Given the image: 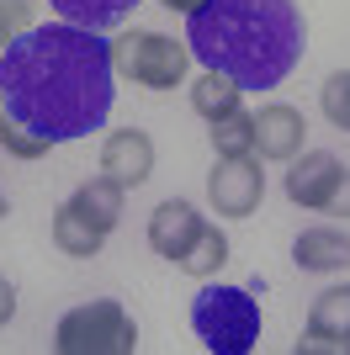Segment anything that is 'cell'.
Returning <instances> with one entry per match:
<instances>
[{
  "mask_svg": "<svg viewBox=\"0 0 350 355\" xmlns=\"http://www.w3.org/2000/svg\"><path fill=\"white\" fill-rule=\"evenodd\" d=\"M53 244H58L64 254H74V260H90V254H101L106 234H101V228H96L80 207H74V202H64V207L53 212Z\"/></svg>",
  "mask_w": 350,
  "mask_h": 355,
  "instance_id": "obj_13",
  "label": "cell"
},
{
  "mask_svg": "<svg viewBox=\"0 0 350 355\" xmlns=\"http://www.w3.org/2000/svg\"><path fill=\"white\" fill-rule=\"evenodd\" d=\"M223 266H228V234L212 228V223H202V234L191 239V250L181 254V270L197 276V282H207V276H218Z\"/></svg>",
  "mask_w": 350,
  "mask_h": 355,
  "instance_id": "obj_17",
  "label": "cell"
},
{
  "mask_svg": "<svg viewBox=\"0 0 350 355\" xmlns=\"http://www.w3.org/2000/svg\"><path fill=\"white\" fill-rule=\"evenodd\" d=\"M160 6H165V11H181V16H191L197 6H202V0H160Z\"/></svg>",
  "mask_w": 350,
  "mask_h": 355,
  "instance_id": "obj_24",
  "label": "cell"
},
{
  "mask_svg": "<svg viewBox=\"0 0 350 355\" xmlns=\"http://www.w3.org/2000/svg\"><path fill=\"white\" fill-rule=\"evenodd\" d=\"M69 27H90V32H106V27H117L122 16L138 6V0H48Z\"/></svg>",
  "mask_w": 350,
  "mask_h": 355,
  "instance_id": "obj_16",
  "label": "cell"
},
{
  "mask_svg": "<svg viewBox=\"0 0 350 355\" xmlns=\"http://www.w3.org/2000/svg\"><path fill=\"white\" fill-rule=\"evenodd\" d=\"M191 329L212 355H249L260 340V302L249 286H207L191 302Z\"/></svg>",
  "mask_w": 350,
  "mask_h": 355,
  "instance_id": "obj_3",
  "label": "cell"
},
{
  "mask_svg": "<svg viewBox=\"0 0 350 355\" xmlns=\"http://www.w3.org/2000/svg\"><path fill=\"white\" fill-rule=\"evenodd\" d=\"M112 43L90 27L48 21L16 32L0 53V112L48 144H74L112 117Z\"/></svg>",
  "mask_w": 350,
  "mask_h": 355,
  "instance_id": "obj_1",
  "label": "cell"
},
{
  "mask_svg": "<svg viewBox=\"0 0 350 355\" xmlns=\"http://www.w3.org/2000/svg\"><path fill=\"white\" fill-rule=\"evenodd\" d=\"M350 334V286H329L313 297L308 308V334L297 340V350H340Z\"/></svg>",
  "mask_w": 350,
  "mask_h": 355,
  "instance_id": "obj_10",
  "label": "cell"
},
{
  "mask_svg": "<svg viewBox=\"0 0 350 355\" xmlns=\"http://www.w3.org/2000/svg\"><path fill=\"white\" fill-rule=\"evenodd\" d=\"M0 218H6V191H0Z\"/></svg>",
  "mask_w": 350,
  "mask_h": 355,
  "instance_id": "obj_25",
  "label": "cell"
},
{
  "mask_svg": "<svg viewBox=\"0 0 350 355\" xmlns=\"http://www.w3.org/2000/svg\"><path fill=\"white\" fill-rule=\"evenodd\" d=\"M207 138H212V154H218V159H244V154H255V117L239 106V112L212 122Z\"/></svg>",
  "mask_w": 350,
  "mask_h": 355,
  "instance_id": "obj_18",
  "label": "cell"
},
{
  "mask_svg": "<svg viewBox=\"0 0 350 355\" xmlns=\"http://www.w3.org/2000/svg\"><path fill=\"white\" fill-rule=\"evenodd\" d=\"M101 175H112L122 191H138L154 175V138L144 128H117L101 144Z\"/></svg>",
  "mask_w": 350,
  "mask_h": 355,
  "instance_id": "obj_8",
  "label": "cell"
},
{
  "mask_svg": "<svg viewBox=\"0 0 350 355\" xmlns=\"http://www.w3.org/2000/svg\"><path fill=\"white\" fill-rule=\"evenodd\" d=\"M292 260H297V270H313V276L345 270L350 266V234L345 228H303L297 244H292Z\"/></svg>",
  "mask_w": 350,
  "mask_h": 355,
  "instance_id": "obj_12",
  "label": "cell"
},
{
  "mask_svg": "<svg viewBox=\"0 0 350 355\" xmlns=\"http://www.w3.org/2000/svg\"><path fill=\"white\" fill-rule=\"evenodd\" d=\"M0 144H6V154H16V159H43L48 148H53L48 138H38L32 128H22V122L6 117V112H0Z\"/></svg>",
  "mask_w": 350,
  "mask_h": 355,
  "instance_id": "obj_19",
  "label": "cell"
},
{
  "mask_svg": "<svg viewBox=\"0 0 350 355\" xmlns=\"http://www.w3.org/2000/svg\"><path fill=\"white\" fill-rule=\"evenodd\" d=\"M186 48L239 90L281 85L308 48L297 0H202L186 16Z\"/></svg>",
  "mask_w": 350,
  "mask_h": 355,
  "instance_id": "obj_2",
  "label": "cell"
},
{
  "mask_svg": "<svg viewBox=\"0 0 350 355\" xmlns=\"http://www.w3.org/2000/svg\"><path fill=\"white\" fill-rule=\"evenodd\" d=\"M340 350H345V355H350V334H345V345H340Z\"/></svg>",
  "mask_w": 350,
  "mask_h": 355,
  "instance_id": "obj_26",
  "label": "cell"
},
{
  "mask_svg": "<svg viewBox=\"0 0 350 355\" xmlns=\"http://www.w3.org/2000/svg\"><path fill=\"white\" fill-rule=\"evenodd\" d=\"M122 196H128V191H122V186H117L112 175H96V180H85V186H80V191H74L69 202H74L80 212H85V218L96 223L101 234H112L117 223H122Z\"/></svg>",
  "mask_w": 350,
  "mask_h": 355,
  "instance_id": "obj_14",
  "label": "cell"
},
{
  "mask_svg": "<svg viewBox=\"0 0 350 355\" xmlns=\"http://www.w3.org/2000/svg\"><path fill=\"white\" fill-rule=\"evenodd\" d=\"M202 212L191 207V202H160V207H154V218H149V250L154 254H165V260H175V266H181V254L191 250V239L202 234Z\"/></svg>",
  "mask_w": 350,
  "mask_h": 355,
  "instance_id": "obj_9",
  "label": "cell"
},
{
  "mask_svg": "<svg viewBox=\"0 0 350 355\" xmlns=\"http://www.w3.org/2000/svg\"><path fill=\"white\" fill-rule=\"evenodd\" d=\"M340 175H345V164L329 148H303L287 170V196L308 212H329V202L340 191Z\"/></svg>",
  "mask_w": 350,
  "mask_h": 355,
  "instance_id": "obj_7",
  "label": "cell"
},
{
  "mask_svg": "<svg viewBox=\"0 0 350 355\" xmlns=\"http://www.w3.org/2000/svg\"><path fill=\"white\" fill-rule=\"evenodd\" d=\"M329 212H335V218H350V170L340 175V191H335V202H329Z\"/></svg>",
  "mask_w": 350,
  "mask_h": 355,
  "instance_id": "obj_22",
  "label": "cell"
},
{
  "mask_svg": "<svg viewBox=\"0 0 350 355\" xmlns=\"http://www.w3.org/2000/svg\"><path fill=\"white\" fill-rule=\"evenodd\" d=\"M239 96H244V90L233 85L228 74H218V69H207V74L191 80V106H197V117H207V122L239 112Z\"/></svg>",
  "mask_w": 350,
  "mask_h": 355,
  "instance_id": "obj_15",
  "label": "cell"
},
{
  "mask_svg": "<svg viewBox=\"0 0 350 355\" xmlns=\"http://www.w3.org/2000/svg\"><path fill=\"white\" fill-rule=\"evenodd\" d=\"M319 106H324V117L335 122L340 133H350V69H340V74H329V80H324Z\"/></svg>",
  "mask_w": 350,
  "mask_h": 355,
  "instance_id": "obj_20",
  "label": "cell"
},
{
  "mask_svg": "<svg viewBox=\"0 0 350 355\" xmlns=\"http://www.w3.org/2000/svg\"><path fill=\"white\" fill-rule=\"evenodd\" d=\"M22 21H27V11H22L16 0H11V6L0 0V53H6V43H11L16 32H27V27H22Z\"/></svg>",
  "mask_w": 350,
  "mask_h": 355,
  "instance_id": "obj_21",
  "label": "cell"
},
{
  "mask_svg": "<svg viewBox=\"0 0 350 355\" xmlns=\"http://www.w3.org/2000/svg\"><path fill=\"white\" fill-rule=\"evenodd\" d=\"M58 355H133L138 350V324L122 302H80L58 318L53 329Z\"/></svg>",
  "mask_w": 350,
  "mask_h": 355,
  "instance_id": "obj_4",
  "label": "cell"
},
{
  "mask_svg": "<svg viewBox=\"0 0 350 355\" xmlns=\"http://www.w3.org/2000/svg\"><path fill=\"white\" fill-rule=\"evenodd\" d=\"M112 64L128 80H138L144 90H175V85H186L191 48L165 37V32H122L112 43Z\"/></svg>",
  "mask_w": 350,
  "mask_h": 355,
  "instance_id": "obj_5",
  "label": "cell"
},
{
  "mask_svg": "<svg viewBox=\"0 0 350 355\" xmlns=\"http://www.w3.org/2000/svg\"><path fill=\"white\" fill-rule=\"evenodd\" d=\"M303 138H308V122L297 106H265L260 117H255V148H260V159H297L303 154Z\"/></svg>",
  "mask_w": 350,
  "mask_h": 355,
  "instance_id": "obj_11",
  "label": "cell"
},
{
  "mask_svg": "<svg viewBox=\"0 0 350 355\" xmlns=\"http://www.w3.org/2000/svg\"><path fill=\"white\" fill-rule=\"evenodd\" d=\"M16 6H27V0H16Z\"/></svg>",
  "mask_w": 350,
  "mask_h": 355,
  "instance_id": "obj_27",
  "label": "cell"
},
{
  "mask_svg": "<svg viewBox=\"0 0 350 355\" xmlns=\"http://www.w3.org/2000/svg\"><path fill=\"white\" fill-rule=\"evenodd\" d=\"M11 313H16V292H11L6 282H0V329L11 324Z\"/></svg>",
  "mask_w": 350,
  "mask_h": 355,
  "instance_id": "obj_23",
  "label": "cell"
},
{
  "mask_svg": "<svg viewBox=\"0 0 350 355\" xmlns=\"http://www.w3.org/2000/svg\"><path fill=\"white\" fill-rule=\"evenodd\" d=\"M265 196V170L255 164V154H244V159H223L212 175H207V202H212V212H223V218H249V212L260 207Z\"/></svg>",
  "mask_w": 350,
  "mask_h": 355,
  "instance_id": "obj_6",
  "label": "cell"
}]
</instances>
